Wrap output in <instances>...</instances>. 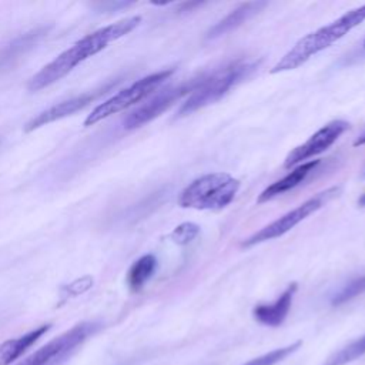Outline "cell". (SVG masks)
Returning a JSON list of instances; mask_svg holds the SVG:
<instances>
[{"mask_svg":"<svg viewBox=\"0 0 365 365\" xmlns=\"http://www.w3.org/2000/svg\"><path fill=\"white\" fill-rule=\"evenodd\" d=\"M50 324L40 325L17 338L7 339L0 344V365H10L20 358L33 344H36L48 329Z\"/></svg>","mask_w":365,"mask_h":365,"instance_id":"13","label":"cell"},{"mask_svg":"<svg viewBox=\"0 0 365 365\" xmlns=\"http://www.w3.org/2000/svg\"><path fill=\"white\" fill-rule=\"evenodd\" d=\"M364 354H365V335L359 336L358 339L345 345L338 352L328 356L322 365H346V364L358 359Z\"/></svg>","mask_w":365,"mask_h":365,"instance_id":"16","label":"cell"},{"mask_svg":"<svg viewBox=\"0 0 365 365\" xmlns=\"http://www.w3.org/2000/svg\"><path fill=\"white\" fill-rule=\"evenodd\" d=\"M140 23H141V17L133 16V17L123 19L117 23H113L110 26L101 27L84 36L83 38L76 41L70 48L64 50L54 60L46 64L38 73H36L30 78L27 88L30 91H40L54 84L56 81L67 76L80 63H83L88 57L96 56L103 48H106L110 43L131 33Z\"/></svg>","mask_w":365,"mask_h":365,"instance_id":"1","label":"cell"},{"mask_svg":"<svg viewBox=\"0 0 365 365\" xmlns=\"http://www.w3.org/2000/svg\"><path fill=\"white\" fill-rule=\"evenodd\" d=\"M348 128L349 123L345 120H332L327 123L322 128L314 133L305 143L297 145L288 153L284 161V167L291 168L299 163L302 164L308 158H312L327 151Z\"/></svg>","mask_w":365,"mask_h":365,"instance_id":"9","label":"cell"},{"mask_svg":"<svg viewBox=\"0 0 365 365\" xmlns=\"http://www.w3.org/2000/svg\"><path fill=\"white\" fill-rule=\"evenodd\" d=\"M354 145H355V147H358V145H365V131H364L362 134H359V135L355 138Z\"/></svg>","mask_w":365,"mask_h":365,"instance_id":"20","label":"cell"},{"mask_svg":"<svg viewBox=\"0 0 365 365\" xmlns=\"http://www.w3.org/2000/svg\"><path fill=\"white\" fill-rule=\"evenodd\" d=\"M365 20V4L356 9H352L331 21L327 26L317 29L301 37L269 70L271 74L284 73L289 70H295L304 63H307L311 57L318 54L319 51L328 48L336 40L342 38L348 34L354 27L361 24Z\"/></svg>","mask_w":365,"mask_h":365,"instance_id":"2","label":"cell"},{"mask_svg":"<svg viewBox=\"0 0 365 365\" xmlns=\"http://www.w3.org/2000/svg\"><path fill=\"white\" fill-rule=\"evenodd\" d=\"M200 81H201V77L185 81L180 86L168 87V88L160 91L150 101H147L145 104H143L141 107L134 110L131 114H128L124 118V127L127 130H133V128L141 127L143 124H145V123L151 121L153 118L158 117L163 111H165L177 100H180L185 94H191L194 91V88L198 86Z\"/></svg>","mask_w":365,"mask_h":365,"instance_id":"8","label":"cell"},{"mask_svg":"<svg viewBox=\"0 0 365 365\" xmlns=\"http://www.w3.org/2000/svg\"><path fill=\"white\" fill-rule=\"evenodd\" d=\"M267 3L264 1H248V3H242L241 6H238L235 10H232L230 14H227L222 20H220L218 23H215L210 31L207 33L208 38H215L220 37L231 30H234L235 27H238L240 24H242L245 20H248L252 14L258 13L259 9H262Z\"/></svg>","mask_w":365,"mask_h":365,"instance_id":"14","label":"cell"},{"mask_svg":"<svg viewBox=\"0 0 365 365\" xmlns=\"http://www.w3.org/2000/svg\"><path fill=\"white\" fill-rule=\"evenodd\" d=\"M295 292H297V284L292 282L284 289V292L272 304H259L254 307L252 309L254 318L262 325L279 327L285 321L289 312Z\"/></svg>","mask_w":365,"mask_h":365,"instance_id":"11","label":"cell"},{"mask_svg":"<svg viewBox=\"0 0 365 365\" xmlns=\"http://www.w3.org/2000/svg\"><path fill=\"white\" fill-rule=\"evenodd\" d=\"M336 192H338V188L332 187V188H328V190L317 194L315 197L304 201L302 204H299L294 210L285 212L284 215H281L279 218H277L271 224L265 225L259 231H257L252 235H250L248 238H245L242 241L241 247L248 248V247H252V245H257V244H261V242H265L268 240H274V238H278V237L287 234L289 230H292L295 225H298L307 217L317 212Z\"/></svg>","mask_w":365,"mask_h":365,"instance_id":"6","label":"cell"},{"mask_svg":"<svg viewBox=\"0 0 365 365\" xmlns=\"http://www.w3.org/2000/svg\"><path fill=\"white\" fill-rule=\"evenodd\" d=\"M111 84L100 88V90H94V91H87V93H83L80 96H76L73 98H68L66 101H61V103H57L51 107H48L47 110L38 113L36 117H33L30 121L26 123L24 125V131L26 133H30V131H34L46 124H50L56 120H61L67 115H71L74 114L76 111L84 108L86 106H88L93 100H96L97 97H100L101 94H104L108 88H110Z\"/></svg>","mask_w":365,"mask_h":365,"instance_id":"10","label":"cell"},{"mask_svg":"<svg viewBox=\"0 0 365 365\" xmlns=\"http://www.w3.org/2000/svg\"><path fill=\"white\" fill-rule=\"evenodd\" d=\"M319 164V160H309L307 163H302L299 165H297L292 171H289L285 177H282L281 180L272 182L271 185H268L257 198V202H267L292 188H295L297 185H299L302 181H305V178L315 170V167Z\"/></svg>","mask_w":365,"mask_h":365,"instance_id":"12","label":"cell"},{"mask_svg":"<svg viewBox=\"0 0 365 365\" xmlns=\"http://www.w3.org/2000/svg\"><path fill=\"white\" fill-rule=\"evenodd\" d=\"M301 341H295L287 346H282V348H277V349H272L264 355H259L248 362H245L244 365H275L281 361H284L287 356H289L291 354H294L299 346H301Z\"/></svg>","mask_w":365,"mask_h":365,"instance_id":"17","label":"cell"},{"mask_svg":"<svg viewBox=\"0 0 365 365\" xmlns=\"http://www.w3.org/2000/svg\"><path fill=\"white\" fill-rule=\"evenodd\" d=\"M358 204H359L361 207H365V194H362V195H361V198L358 200Z\"/></svg>","mask_w":365,"mask_h":365,"instance_id":"21","label":"cell"},{"mask_svg":"<svg viewBox=\"0 0 365 365\" xmlns=\"http://www.w3.org/2000/svg\"><path fill=\"white\" fill-rule=\"evenodd\" d=\"M258 67V61L251 58H238L215 70L208 77H201V81L188 96L185 103L178 110V115L191 114L208 104L218 101L237 83L247 77Z\"/></svg>","mask_w":365,"mask_h":365,"instance_id":"3","label":"cell"},{"mask_svg":"<svg viewBox=\"0 0 365 365\" xmlns=\"http://www.w3.org/2000/svg\"><path fill=\"white\" fill-rule=\"evenodd\" d=\"M174 73L173 68H167V70H161V71H155L153 74H148L140 80H137L135 83H133L131 86L120 90L117 94H114L113 97L107 98L104 103L98 104L84 120V125L90 127L97 124L98 121L117 114L131 106H134L135 103L141 101L143 98H145L147 96H150L153 91H155L171 74Z\"/></svg>","mask_w":365,"mask_h":365,"instance_id":"5","label":"cell"},{"mask_svg":"<svg viewBox=\"0 0 365 365\" xmlns=\"http://www.w3.org/2000/svg\"><path fill=\"white\" fill-rule=\"evenodd\" d=\"M240 181L228 173H208L192 180L178 197V205L192 210H222L237 195Z\"/></svg>","mask_w":365,"mask_h":365,"instance_id":"4","label":"cell"},{"mask_svg":"<svg viewBox=\"0 0 365 365\" xmlns=\"http://www.w3.org/2000/svg\"><path fill=\"white\" fill-rule=\"evenodd\" d=\"M157 269V258L153 254L143 255L128 269L127 282L133 291L141 289Z\"/></svg>","mask_w":365,"mask_h":365,"instance_id":"15","label":"cell"},{"mask_svg":"<svg viewBox=\"0 0 365 365\" xmlns=\"http://www.w3.org/2000/svg\"><path fill=\"white\" fill-rule=\"evenodd\" d=\"M97 329L94 322H81L51 339L17 365H57Z\"/></svg>","mask_w":365,"mask_h":365,"instance_id":"7","label":"cell"},{"mask_svg":"<svg viewBox=\"0 0 365 365\" xmlns=\"http://www.w3.org/2000/svg\"><path fill=\"white\" fill-rule=\"evenodd\" d=\"M365 292V275L354 279L352 282L346 284L341 291H338L334 297H332V305H341L361 294Z\"/></svg>","mask_w":365,"mask_h":365,"instance_id":"18","label":"cell"},{"mask_svg":"<svg viewBox=\"0 0 365 365\" xmlns=\"http://www.w3.org/2000/svg\"><path fill=\"white\" fill-rule=\"evenodd\" d=\"M364 48H365V40H364Z\"/></svg>","mask_w":365,"mask_h":365,"instance_id":"23","label":"cell"},{"mask_svg":"<svg viewBox=\"0 0 365 365\" xmlns=\"http://www.w3.org/2000/svg\"><path fill=\"white\" fill-rule=\"evenodd\" d=\"M200 234V227L194 222H182L177 225L173 232L170 234V238L173 242L178 245H187L190 244L197 235Z\"/></svg>","mask_w":365,"mask_h":365,"instance_id":"19","label":"cell"},{"mask_svg":"<svg viewBox=\"0 0 365 365\" xmlns=\"http://www.w3.org/2000/svg\"><path fill=\"white\" fill-rule=\"evenodd\" d=\"M364 175H365V167H364Z\"/></svg>","mask_w":365,"mask_h":365,"instance_id":"22","label":"cell"}]
</instances>
